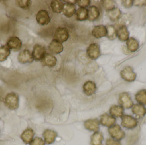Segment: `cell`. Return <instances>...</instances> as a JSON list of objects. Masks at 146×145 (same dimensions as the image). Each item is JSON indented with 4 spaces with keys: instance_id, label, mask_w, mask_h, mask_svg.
<instances>
[{
    "instance_id": "6da1fadb",
    "label": "cell",
    "mask_w": 146,
    "mask_h": 145,
    "mask_svg": "<svg viewBox=\"0 0 146 145\" xmlns=\"http://www.w3.org/2000/svg\"><path fill=\"white\" fill-rule=\"evenodd\" d=\"M4 103L6 106L10 110H16L19 106V96L15 93H9L6 95Z\"/></svg>"
},
{
    "instance_id": "7a4b0ae2",
    "label": "cell",
    "mask_w": 146,
    "mask_h": 145,
    "mask_svg": "<svg viewBox=\"0 0 146 145\" xmlns=\"http://www.w3.org/2000/svg\"><path fill=\"white\" fill-rule=\"evenodd\" d=\"M108 132L113 138L117 140H121L125 138V132L122 130L119 125H115L108 129Z\"/></svg>"
},
{
    "instance_id": "3957f363",
    "label": "cell",
    "mask_w": 146,
    "mask_h": 145,
    "mask_svg": "<svg viewBox=\"0 0 146 145\" xmlns=\"http://www.w3.org/2000/svg\"><path fill=\"white\" fill-rule=\"evenodd\" d=\"M88 56L91 59L95 60L99 58L101 55L100 47L96 43H92L89 45L86 49Z\"/></svg>"
},
{
    "instance_id": "277c9868",
    "label": "cell",
    "mask_w": 146,
    "mask_h": 145,
    "mask_svg": "<svg viewBox=\"0 0 146 145\" xmlns=\"http://www.w3.org/2000/svg\"><path fill=\"white\" fill-rule=\"evenodd\" d=\"M68 30L66 27H58L56 30L54 39L61 43L66 41L69 38Z\"/></svg>"
},
{
    "instance_id": "5b68a950",
    "label": "cell",
    "mask_w": 146,
    "mask_h": 145,
    "mask_svg": "<svg viewBox=\"0 0 146 145\" xmlns=\"http://www.w3.org/2000/svg\"><path fill=\"white\" fill-rule=\"evenodd\" d=\"M121 76L122 78L127 82L134 81L136 77L133 68L129 66H126L121 72Z\"/></svg>"
},
{
    "instance_id": "8992f818",
    "label": "cell",
    "mask_w": 146,
    "mask_h": 145,
    "mask_svg": "<svg viewBox=\"0 0 146 145\" xmlns=\"http://www.w3.org/2000/svg\"><path fill=\"white\" fill-rule=\"evenodd\" d=\"M121 125L123 127L128 129H133L137 127L138 122L132 116L125 115L122 117Z\"/></svg>"
},
{
    "instance_id": "52a82bcc",
    "label": "cell",
    "mask_w": 146,
    "mask_h": 145,
    "mask_svg": "<svg viewBox=\"0 0 146 145\" xmlns=\"http://www.w3.org/2000/svg\"><path fill=\"white\" fill-rule=\"evenodd\" d=\"M46 53V50L44 47L38 44L34 45L32 54L35 60H42Z\"/></svg>"
},
{
    "instance_id": "ba28073f",
    "label": "cell",
    "mask_w": 146,
    "mask_h": 145,
    "mask_svg": "<svg viewBox=\"0 0 146 145\" xmlns=\"http://www.w3.org/2000/svg\"><path fill=\"white\" fill-rule=\"evenodd\" d=\"M36 19L38 24L42 26L48 24L51 20L48 12L44 9L40 10L38 12L36 16Z\"/></svg>"
},
{
    "instance_id": "9c48e42d",
    "label": "cell",
    "mask_w": 146,
    "mask_h": 145,
    "mask_svg": "<svg viewBox=\"0 0 146 145\" xmlns=\"http://www.w3.org/2000/svg\"><path fill=\"white\" fill-rule=\"evenodd\" d=\"M119 103L126 109L131 108L133 105V102L128 93H123L119 96Z\"/></svg>"
},
{
    "instance_id": "30bf717a",
    "label": "cell",
    "mask_w": 146,
    "mask_h": 145,
    "mask_svg": "<svg viewBox=\"0 0 146 145\" xmlns=\"http://www.w3.org/2000/svg\"><path fill=\"white\" fill-rule=\"evenodd\" d=\"M18 59L19 62L22 64L32 63L34 60L31 53L27 49H24L19 53Z\"/></svg>"
},
{
    "instance_id": "8fae6325",
    "label": "cell",
    "mask_w": 146,
    "mask_h": 145,
    "mask_svg": "<svg viewBox=\"0 0 146 145\" xmlns=\"http://www.w3.org/2000/svg\"><path fill=\"white\" fill-rule=\"evenodd\" d=\"M76 7L74 3L71 2V1L68 2L64 3L62 13L66 17L71 18L76 13Z\"/></svg>"
},
{
    "instance_id": "7c38bea8",
    "label": "cell",
    "mask_w": 146,
    "mask_h": 145,
    "mask_svg": "<svg viewBox=\"0 0 146 145\" xmlns=\"http://www.w3.org/2000/svg\"><path fill=\"white\" fill-rule=\"evenodd\" d=\"M107 28L103 25L96 26L92 31V35L96 38H100L107 35Z\"/></svg>"
},
{
    "instance_id": "4fadbf2b",
    "label": "cell",
    "mask_w": 146,
    "mask_h": 145,
    "mask_svg": "<svg viewBox=\"0 0 146 145\" xmlns=\"http://www.w3.org/2000/svg\"><path fill=\"white\" fill-rule=\"evenodd\" d=\"M116 120L112 116L110 115L107 113L103 114L100 116V123L103 126L110 127L114 126L116 123Z\"/></svg>"
},
{
    "instance_id": "5bb4252c",
    "label": "cell",
    "mask_w": 146,
    "mask_h": 145,
    "mask_svg": "<svg viewBox=\"0 0 146 145\" xmlns=\"http://www.w3.org/2000/svg\"><path fill=\"white\" fill-rule=\"evenodd\" d=\"M7 46L10 49L15 51H17L21 48L22 46L21 42L19 38L16 36L10 37L7 42Z\"/></svg>"
},
{
    "instance_id": "9a60e30c",
    "label": "cell",
    "mask_w": 146,
    "mask_h": 145,
    "mask_svg": "<svg viewBox=\"0 0 146 145\" xmlns=\"http://www.w3.org/2000/svg\"><path fill=\"white\" fill-rule=\"evenodd\" d=\"M43 136L44 138L45 143L47 144H51L55 141L57 133L54 130L48 129L44 131Z\"/></svg>"
},
{
    "instance_id": "2e32d148",
    "label": "cell",
    "mask_w": 146,
    "mask_h": 145,
    "mask_svg": "<svg viewBox=\"0 0 146 145\" xmlns=\"http://www.w3.org/2000/svg\"><path fill=\"white\" fill-rule=\"evenodd\" d=\"M50 52L54 54H59L63 51V46L62 43L54 39L51 41L48 47Z\"/></svg>"
},
{
    "instance_id": "e0dca14e",
    "label": "cell",
    "mask_w": 146,
    "mask_h": 145,
    "mask_svg": "<svg viewBox=\"0 0 146 145\" xmlns=\"http://www.w3.org/2000/svg\"><path fill=\"white\" fill-rule=\"evenodd\" d=\"M100 121L97 119H89L84 122V127L87 130L97 132L100 129Z\"/></svg>"
},
{
    "instance_id": "ac0fdd59",
    "label": "cell",
    "mask_w": 146,
    "mask_h": 145,
    "mask_svg": "<svg viewBox=\"0 0 146 145\" xmlns=\"http://www.w3.org/2000/svg\"><path fill=\"white\" fill-rule=\"evenodd\" d=\"M97 89L96 84L92 81H88L85 83L83 86L84 93L88 96H91L95 93Z\"/></svg>"
},
{
    "instance_id": "d6986e66",
    "label": "cell",
    "mask_w": 146,
    "mask_h": 145,
    "mask_svg": "<svg viewBox=\"0 0 146 145\" xmlns=\"http://www.w3.org/2000/svg\"><path fill=\"white\" fill-rule=\"evenodd\" d=\"M34 134L35 133L33 129L31 128H27L22 133L21 135V138L25 144H31L33 140Z\"/></svg>"
},
{
    "instance_id": "ffe728a7",
    "label": "cell",
    "mask_w": 146,
    "mask_h": 145,
    "mask_svg": "<svg viewBox=\"0 0 146 145\" xmlns=\"http://www.w3.org/2000/svg\"><path fill=\"white\" fill-rule=\"evenodd\" d=\"M44 65L49 67L55 66L57 62L56 58L50 53H46L42 60Z\"/></svg>"
},
{
    "instance_id": "44dd1931",
    "label": "cell",
    "mask_w": 146,
    "mask_h": 145,
    "mask_svg": "<svg viewBox=\"0 0 146 145\" xmlns=\"http://www.w3.org/2000/svg\"><path fill=\"white\" fill-rule=\"evenodd\" d=\"M88 10V20L91 21L97 20L100 15L99 9L95 6H92L89 7Z\"/></svg>"
},
{
    "instance_id": "7402d4cb",
    "label": "cell",
    "mask_w": 146,
    "mask_h": 145,
    "mask_svg": "<svg viewBox=\"0 0 146 145\" xmlns=\"http://www.w3.org/2000/svg\"><path fill=\"white\" fill-rule=\"evenodd\" d=\"M129 33L127 26H122L117 30V36L121 41H126L129 38Z\"/></svg>"
},
{
    "instance_id": "603a6c76",
    "label": "cell",
    "mask_w": 146,
    "mask_h": 145,
    "mask_svg": "<svg viewBox=\"0 0 146 145\" xmlns=\"http://www.w3.org/2000/svg\"><path fill=\"white\" fill-rule=\"evenodd\" d=\"M104 138L103 134L100 132H95L91 137V145H102Z\"/></svg>"
},
{
    "instance_id": "cb8c5ba5",
    "label": "cell",
    "mask_w": 146,
    "mask_h": 145,
    "mask_svg": "<svg viewBox=\"0 0 146 145\" xmlns=\"http://www.w3.org/2000/svg\"><path fill=\"white\" fill-rule=\"evenodd\" d=\"M132 112L136 116L142 117L146 114V109L142 105L135 104L133 106Z\"/></svg>"
},
{
    "instance_id": "d4e9b609",
    "label": "cell",
    "mask_w": 146,
    "mask_h": 145,
    "mask_svg": "<svg viewBox=\"0 0 146 145\" xmlns=\"http://www.w3.org/2000/svg\"><path fill=\"white\" fill-rule=\"evenodd\" d=\"M110 114L114 117H122L124 112V109L120 106L114 105L110 109Z\"/></svg>"
},
{
    "instance_id": "484cf974",
    "label": "cell",
    "mask_w": 146,
    "mask_h": 145,
    "mask_svg": "<svg viewBox=\"0 0 146 145\" xmlns=\"http://www.w3.org/2000/svg\"><path fill=\"white\" fill-rule=\"evenodd\" d=\"M64 3L61 1L54 0L51 1L50 7L52 11L56 13H60L62 12Z\"/></svg>"
},
{
    "instance_id": "4316f807",
    "label": "cell",
    "mask_w": 146,
    "mask_h": 145,
    "mask_svg": "<svg viewBox=\"0 0 146 145\" xmlns=\"http://www.w3.org/2000/svg\"><path fill=\"white\" fill-rule=\"evenodd\" d=\"M76 19L79 21H84L88 19V10L84 8H80L76 12Z\"/></svg>"
},
{
    "instance_id": "83f0119b",
    "label": "cell",
    "mask_w": 146,
    "mask_h": 145,
    "mask_svg": "<svg viewBox=\"0 0 146 145\" xmlns=\"http://www.w3.org/2000/svg\"><path fill=\"white\" fill-rule=\"evenodd\" d=\"M132 20V18L131 15L129 14H126L121 15L119 19L117 20V25L120 27L122 26L127 25L130 24Z\"/></svg>"
},
{
    "instance_id": "f1b7e54d",
    "label": "cell",
    "mask_w": 146,
    "mask_h": 145,
    "mask_svg": "<svg viewBox=\"0 0 146 145\" xmlns=\"http://www.w3.org/2000/svg\"><path fill=\"white\" fill-rule=\"evenodd\" d=\"M127 45L129 50L132 52L137 51L139 47V42L133 37H130L128 39Z\"/></svg>"
},
{
    "instance_id": "f546056e",
    "label": "cell",
    "mask_w": 146,
    "mask_h": 145,
    "mask_svg": "<svg viewBox=\"0 0 146 145\" xmlns=\"http://www.w3.org/2000/svg\"><path fill=\"white\" fill-rule=\"evenodd\" d=\"M108 14L111 20L115 21L118 20L121 15V12L120 9L115 7L108 11Z\"/></svg>"
},
{
    "instance_id": "4dcf8cb0",
    "label": "cell",
    "mask_w": 146,
    "mask_h": 145,
    "mask_svg": "<svg viewBox=\"0 0 146 145\" xmlns=\"http://www.w3.org/2000/svg\"><path fill=\"white\" fill-rule=\"evenodd\" d=\"M10 54V50L7 46H0V62L6 60Z\"/></svg>"
},
{
    "instance_id": "1f68e13d",
    "label": "cell",
    "mask_w": 146,
    "mask_h": 145,
    "mask_svg": "<svg viewBox=\"0 0 146 145\" xmlns=\"http://www.w3.org/2000/svg\"><path fill=\"white\" fill-rule=\"evenodd\" d=\"M136 101L143 105H146V90L142 89L138 92L135 95Z\"/></svg>"
},
{
    "instance_id": "d6a6232c",
    "label": "cell",
    "mask_w": 146,
    "mask_h": 145,
    "mask_svg": "<svg viewBox=\"0 0 146 145\" xmlns=\"http://www.w3.org/2000/svg\"><path fill=\"white\" fill-rule=\"evenodd\" d=\"M107 37L110 40H114L117 37V30L113 25H110L107 28Z\"/></svg>"
},
{
    "instance_id": "836d02e7",
    "label": "cell",
    "mask_w": 146,
    "mask_h": 145,
    "mask_svg": "<svg viewBox=\"0 0 146 145\" xmlns=\"http://www.w3.org/2000/svg\"><path fill=\"white\" fill-rule=\"evenodd\" d=\"M102 5L108 12L115 8V3L113 1H102Z\"/></svg>"
},
{
    "instance_id": "e575fe53",
    "label": "cell",
    "mask_w": 146,
    "mask_h": 145,
    "mask_svg": "<svg viewBox=\"0 0 146 145\" xmlns=\"http://www.w3.org/2000/svg\"><path fill=\"white\" fill-rule=\"evenodd\" d=\"M17 5L18 7L23 9H27L29 8L31 5V1L30 0H20L16 1Z\"/></svg>"
},
{
    "instance_id": "d590c367",
    "label": "cell",
    "mask_w": 146,
    "mask_h": 145,
    "mask_svg": "<svg viewBox=\"0 0 146 145\" xmlns=\"http://www.w3.org/2000/svg\"><path fill=\"white\" fill-rule=\"evenodd\" d=\"M76 3L80 8H86L91 4V1L89 0H78L76 1Z\"/></svg>"
},
{
    "instance_id": "8d00e7d4",
    "label": "cell",
    "mask_w": 146,
    "mask_h": 145,
    "mask_svg": "<svg viewBox=\"0 0 146 145\" xmlns=\"http://www.w3.org/2000/svg\"><path fill=\"white\" fill-rule=\"evenodd\" d=\"M45 143L42 139L39 137H36L31 143V145H45Z\"/></svg>"
},
{
    "instance_id": "74e56055",
    "label": "cell",
    "mask_w": 146,
    "mask_h": 145,
    "mask_svg": "<svg viewBox=\"0 0 146 145\" xmlns=\"http://www.w3.org/2000/svg\"><path fill=\"white\" fill-rule=\"evenodd\" d=\"M106 145H121V143L118 140L113 139H107L106 140Z\"/></svg>"
},
{
    "instance_id": "f35d334b",
    "label": "cell",
    "mask_w": 146,
    "mask_h": 145,
    "mask_svg": "<svg viewBox=\"0 0 146 145\" xmlns=\"http://www.w3.org/2000/svg\"><path fill=\"white\" fill-rule=\"evenodd\" d=\"M123 5L125 7H131L133 4V1L131 0H127V1H122Z\"/></svg>"
},
{
    "instance_id": "ab89813d",
    "label": "cell",
    "mask_w": 146,
    "mask_h": 145,
    "mask_svg": "<svg viewBox=\"0 0 146 145\" xmlns=\"http://www.w3.org/2000/svg\"><path fill=\"white\" fill-rule=\"evenodd\" d=\"M133 3L135 6H144L146 5V0H136L133 1Z\"/></svg>"
}]
</instances>
